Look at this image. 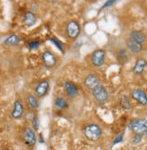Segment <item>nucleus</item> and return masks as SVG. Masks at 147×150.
<instances>
[{"mask_svg":"<svg viewBox=\"0 0 147 150\" xmlns=\"http://www.w3.org/2000/svg\"><path fill=\"white\" fill-rule=\"evenodd\" d=\"M123 138H124V133L118 135L117 137H115V139L113 140L112 145H117V144H118V143H121V142L123 141Z\"/></svg>","mask_w":147,"mask_h":150,"instance_id":"a878e982","label":"nucleus"},{"mask_svg":"<svg viewBox=\"0 0 147 150\" xmlns=\"http://www.w3.org/2000/svg\"><path fill=\"white\" fill-rule=\"evenodd\" d=\"M64 90L66 94L69 96L70 99L76 98L79 94V89L76 85L70 81H66L64 82Z\"/></svg>","mask_w":147,"mask_h":150,"instance_id":"9b49d317","label":"nucleus"},{"mask_svg":"<svg viewBox=\"0 0 147 150\" xmlns=\"http://www.w3.org/2000/svg\"><path fill=\"white\" fill-rule=\"evenodd\" d=\"M0 150H6V149H5V148H0Z\"/></svg>","mask_w":147,"mask_h":150,"instance_id":"c85d7f7f","label":"nucleus"},{"mask_svg":"<svg viewBox=\"0 0 147 150\" xmlns=\"http://www.w3.org/2000/svg\"><path fill=\"white\" fill-rule=\"evenodd\" d=\"M27 102L29 107L32 110H36L39 107V102L37 100V97L34 94H29L27 97Z\"/></svg>","mask_w":147,"mask_h":150,"instance_id":"6ab92c4d","label":"nucleus"},{"mask_svg":"<svg viewBox=\"0 0 147 150\" xmlns=\"http://www.w3.org/2000/svg\"><path fill=\"white\" fill-rule=\"evenodd\" d=\"M115 0H109V1H107L106 3L104 4V6H102V8H101V10H103L104 8H107V7H108V6H112L114 3H115Z\"/></svg>","mask_w":147,"mask_h":150,"instance_id":"bb28decb","label":"nucleus"},{"mask_svg":"<svg viewBox=\"0 0 147 150\" xmlns=\"http://www.w3.org/2000/svg\"><path fill=\"white\" fill-rule=\"evenodd\" d=\"M105 58H106V52L103 49H98L92 52L90 57L91 63L95 67H101L105 63Z\"/></svg>","mask_w":147,"mask_h":150,"instance_id":"39448f33","label":"nucleus"},{"mask_svg":"<svg viewBox=\"0 0 147 150\" xmlns=\"http://www.w3.org/2000/svg\"><path fill=\"white\" fill-rule=\"evenodd\" d=\"M41 61H43L44 66L46 68H53L57 64V58L55 55L50 51H45L41 54Z\"/></svg>","mask_w":147,"mask_h":150,"instance_id":"0eeeda50","label":"nucleus"},{"mask_svg":"<svg viewBox=\"0 0 147 150\" xmlns=\"http://www.w3.org/2000/svg\"><path fill=\"white\" fill-rule=\"evenodd\" d=\"M84 136L86 137L87 139L90 141H97L101 137L103 132L101 127L95 123H90L85 126L83 129Z\"/></svg>","mask_w":147,"mask_h":150,"instance_id":"f257e3e1","label":"nucleus"},{"mask_svg":"<svg viewBox=\"0 0 147 150\" xmlns=\"http://www.w3.org/2000/svg\"><path fill=\"white\" fill-rule=\"evenodd\" d=\"M50 89V83L49 81L44 80L40 81L34 89V95L37 98H43L48 93Z\"/></svg>","mask_w":147,"mask_h":150,"instance_id":"1a4fd4ad","label":"nucleus"},{"mask_svg":"<svg viewBox=\"0 0 147 150\" xmlns=\"http://www.w3.org/2000/svg\"><path fill=\"white\" fill-rule=\"evenodd\" d=\"M24 142L27 146H34L36 143V135L35 131L31 127H25L23 133Z\"/></svg>","mask_w":147,"mask_h":150,"instance_id":"423d86ee","label":"nucleus"},{"mask_svg":"<svg viewBox=\"0 0 147 150\" xmlns=\"http://www.w3.org/2000/svg\"><path fill=\"white\" fill-rule=\"evenodd\" d=\"M32 126H33V129L34 131H38L39 127H40V121H39V117L37 116H34V117L32 120Z\"/></svg>","mask_w":147,"mask_h":150,"instance_id":"b1692460","label":"nucleus"},{"mask_svg":"<svg viewBox=\"0 0 147 150\" xmlns=\"http://www.w3.org/2000/svg\"><path fill=\"white\" fill-rule=\"evenodd\" d=\"M120 104L124 110H129L131 109L130 100L127 95H122L120 97Z\"/></svg>","mask_w":147,"mask_h":150,"instance_id":"412c9836","label":"nucleus"},{"mask_svg":"<svg viewBox=\"0 0 147 150\" xmlns=\"http://www.w3.org/2000/svg\"><path fill=\"white\" fill-rule=\"evenodd\" d=\"M80 31H81L80 25L77 21L70 20L65 25V31L64 32H65L66 37L69 40L74 41L79 37V35L80 34Z\"/></svg>","mask_w":147,"mask_h":150,"instance_id":"7ed1b4c3","label":"nucleus"},{"mask_svg":"<svg viewBox=\"0 0 147 150\" xmlns=\"http://www.w3.org/2000/svg\"><path fill=\"white\" fill-rule=\"evenodd\" d=\"M90 92L93 96V98L96 100V101L100 104L107 102L109 97L107 89L105 88L101 83L97 85V86L94 87L93 89H91Z\"/></svg>","mask_w":147,"mask_h":150,"instance_id":"20e7f679","label":"nucleus"},{"mask_svg":"<svg viewBox=\"0 0 147 150\" xmlns=\"http://www.w3.org/2000/svg\"><path fill=\"white\" fill-rule=\"evenodd\" d=\"M129 38L136 42H138L140 45H143V42H146V35H144V33H143L142 31H138V30L131 31L129 34Z\"/></svg>","mask_w":147,"mask_h":150,"instance_id":"4468645a","label":"nucleus"},{"mask_svg":"<svg viewBox=\"0 0 147 150\" xmlns=\"http://www.w3.org/2000/svg\"><path fill=\"white\" fill-rule=\"evenodd\" d=\"M54 105L57 109L59 110H63L68 107V101L63 97H57L54 100Z\"/></svg>","mask_w":147,"mask_h":150,"instance_id":"aec40b11","label":"nucleus"},{"mask_svg":"<svg viewBox=\"0 0 147 150\" xmlns=\"http://www.w3.org/2000/svg\"><path fill=\"white\" fill-rule=\"evenodd\" d=\"M39 46H40V42L38 40H34L28 42V48L30 50H35L39 48Z\"/></svg>","mask_w":147,"mask_h":150,"instance_id":"5701e85b","label":"nucleus"},{"mask_svg":"<svg viewBox=\"0 0 147 150\" xmlns=\"http://www.w3.org/2000/svg\"><path fill=\"white\" fill-rule=\"evenodd\" d=\"M128 127L134 135L141 137L147 136V120L145 119H142V117L134 119L129 123Z\"/></svg>","mask_w":147,"mask_h":150,"instance_id":"f03ea898","label":"nucleus"},{"mask_svg":"<svg viewBox=\"0 0 147 150\" xmlns=\"http://www.w3.org/2000/svg\"><path fill=\"white\" fill-rule=\"evenodd\" d=\"M50 41H51L53 45H55V46H56V47L60 51V52H64L63 45H62V42H61L60 40H58V39H56V38H51V39H50Z\"/></svg>","mask_w":147,"mask_h":150,"instance_id":"4be33fe9","label":"nucleus"},{"mask_svg":"<svg viewBox=\"0 0 147 150\" xmlns=\"http://www.w3.org/2000/svg\"><path fill=\"white\" fill-rule=\"evenodd\" d=\"M25 112V109H24V106L23 103L21 102V100H16L14 102V107H13V110L11 112V116L14 120H19L21 117H23Z\"/></svg>","mask_w":147,"mask_h":150,"instance_id":"9d476101","label":"nucleus"},{"mask_svg":"<svg viewBox=\"0 0 147 150\" xmlns=\"http://www.w3.org/2000/svg\"><path fill=\"white\" fill-rule=\"evenodd\" d=\"M142 137H141V136L134 135V136L133 137V139H132V143H133V145H137V144L141 143V141H142Z\"/></svg>","mask_w":147,"mask_h":150,"instance_id":"393cba45","label":"nucleus"},{"mask_svg":"<svg viewBox=\"0 0 147 150\" xmlns=\"http://www.w3.org/2000/svg\"><path fill=\"white\" fill-rule=\"evenodd\" d=\"M115 57H117V61L122 63V64H124L125 62H128V53H127V51L124 49V48H120L119 50L115 52Z\"/></svg>","mask_w":147,"mask_h":150,"instance_id":"f3484780","label":"nucleus"},{"mask_svg":"<svg viewBox=\"0 0 147 150\" xmlns=\"http://www.w3.org/2000/svg\"><path fill=\"white\" fill-rule=\"evenodd\" d=\"M147 67V62L144 58H138L133 67V72L136 75H141Z\"/></svg>","mask_w":147,"mask_h":150,"instance_id":"ddd939ff","label":"nucleus"},{"mask_svg":"<svg viewBox=\"0 0 147 150\" xmlns=\"http://www.w3.org/2000/svg\"><path fill=\"white\" fill-rule=\"evenodd\" d=\"M125 46H127V50L130 52L134 53V54L140 53L143 51V45L138 44V42L133 41L130 38H127V40H125Z\"/></svg>","mask_w":147,"mask_h":150,"instance_id":"f8f14e48","label":"nucleus"},{"mask_svg":"<svg viewBox=\"0 0 147 150\" xmlns=\"http://www.w3.org/2000/svg\"><path fill=\"white\" fill-rule=\"evenodd\" d=\"M84 84H85V86L90 91L94 87H96L97 85L100 84V81L96 75L89 74L85 78V80H84Z\"/></svg>","mask_w":147,"mask_h":150,"instance_id":"2eb2a0df","label":"nucleus"},{"mask_svg":"<svg viewBox=\"0 0 147 150\" xmlns=\"http://www.w3.org/2000/svg\"><path fill=\"white\" fill-rule=\"evenodd\" d=\"M40 142L44 143V140H43V137H41V136H40Z\"/></svg>","mask_w":147,"mask_h":150,"instance_id":"cd10ccee","label":"nucleus"},{"mask_svg":"<svg viewBox=\"0 0 147 150\" xmlns=\"http://www.w3.org/2000/svg\"><path fill=\"white\" fill-rule=\"evenodd\" d=\"M133 100L137 101L142 106H147V93L142 89H134L131 92Z\"/></svg>","mask_w":147,"mask_h":150,"instance_id":"6e6552de","label":"nucleus"},{"mask_svg":"<svg viewBox=\"0 0 147 150\" xmlns=\"http://www.w3.org/2000/svg\"><path fill=\"white\" fill-rule=\"evenodd\" d=\"M24 21L26 26L31 27L36 23V16L32 11H28L24 16Z\"/></svg>","mask_w":147,"mask_h":150,"instance_id":"dca6fc26","label":"nucleus"},{"mask_svg":"<svg viewBox=\"0 0 147 150\" xmlns=\"http://www.w3.org/2000/svg\"><path fill=\"white\" fill-rule=\"evenodd\" d=\"M4 44L7 46H16L20 44V38L16 35H11L5 40Z\"/></svg>","mask_w":147,"mask_h":150,"instance_id":"a211bd4d","label":"nucleus"}]
</instances>
